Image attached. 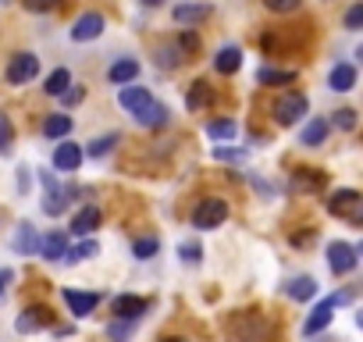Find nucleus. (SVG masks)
Instances as JSON below:
<instances>
[{"mask_svg":"<svg viewBox=\"0 0 363 342\" xmlns=\"http://www.w3.org/2000/svg\"><path fill=\"white\" fill-rule=\"evenodd\" d=\"M214 160H228V164H242L246 150H232V146H214Z\"/></svg>","mask_w":363,"mask_h":342,"instance_id":"nucleus-41","label":"nucleus"},{"mask_svg":"<svg viewBox=\"0 0 363 342\" xmlns=\"http://www.w3.org/2000/svg\"><path fill=\"white\" fill-rule=\"evenodd\" d=\"M107 79H111L114 86H128V82H135V79H139V61H135V57H121V61H114L111 72H107Z\"/></svg>","mask_w":363,"mask_h":342,"instance_id":"nucleus-17","label":"nucleus"},{"mask_svg":"<svg viewBox=\"0 0 363 342\" xmlns=\"http://www.w3.org/2000/svg\"><path fill=\"white\" fill-rule=\"evenodd\" d=\"M100 218H104V214H100V207L86 204V207L75 214V221H72V232H75V236H93V232L100 228Z\"/></svg>","mask_w":363,"mask_h":342,"instance_id":"nucleus-19","label":"nucleus"},{"mask_svg":"<svg viewBox=\"0 0 363 342\" xmlns=\"http://www.w3.org/2000/svg\"><path fill=\"white\" fill-rule=\"evenodd\" d=\"M342 303H349V292H335V296H328L324 303H317V307L310 310L306 324H303V335H320V331L331 324V317H335V307H342Z\"/></svg>","mask_w":363,"mask_h":342,"instance_id":"nucleus-1","label":"nucleus"},{"mask_svg":"<svg viewBox=\"0 0 363 342\" xmlns=\"http://www.w3.org/2000/svg\"><path fill=\"white\" fill-rule=\"evenodd\" d=\"M4 278H8V271H4V275H0V282H4ZM0 292H4V285H0Z\"/></svg>","mask_w":363,"mask_h":342,"instance_id":"nucleus-49","label":"nucleus"},{"mask_svg":"<svg viewBox=\"0 0 363 342\" xmlns=\"http://www.w3.org/2000/svg\"><path fill=\"white\" fill-rule=\"evenodd\" d=\"M292 189L296 193H317V189H324V175H320V171H313V175H310L306 167H299L296 175H292Z\"/></svg>","mask_w":363,"mask_h":342,"instance_id":"nucleus-24","label":"nucleus"},{"mask_svg":"<svg viewBox=\"0 0 363 342\" xmlns=\"http://www.w3.org/2000/svg\"><path fill=\"white\" fill-rule=\"evenodd\" d=\"M225 218H228V204H225L221 197H207V200H200L196 211H193V225H196V228H218Z\"/></svg>","mask_w":363,"mask_h":342,"instance_id":"nucleus-3","label":"nucleus"},{"mask_svg":"<svg viewBox=\"0 0 363 342\" xmlns=\"http://www.w3.org/2000/svg\"><path fill=\"white\" fill-rule=\"evenodd\" d=\"M0 4H8V0H0Z\"/></svg>","mask_w":363,"mask_h":342,"instance_id":"nucleus-52","label":"nucleus"},{"mask_svg":"<svg viewBox=\"0 0 363 342\" xmlns=\"http://www.w3.org/2000/svg\"><path fill=\"white\" fill-rule=\"evenodd\" d=\"M345 218H349V221H352V225H363V197H359V200H356V204H352V211H349V214H345Z\"/></svg>","mask_w":363,"mask_h":342,"instance_id":"nucleus-45","label":"nucleus"},{"mask_svg":"<svg viewBox=\"0 0 363 342\" xmlns=\"http://www.w3.org/2000/svg\"><path fill=\"white\" fill-rule=\"evenodd\" d=\"M207 136H211V139H232V136H235V121H232V118H218V121L207 125Z\"/></svg>","mask_w":363,"mask_h":342,"instance_id":"nucleus-32","label":"nucleus"},{"mask_svg":"<svg viewBox=\"0 0 363 342\" xmlns=\"http://www.w3.org/2000/svg\"><path fill=\"white\" fill-rule=\"evenodd\" d=\"M104 15L100 11H86V15H79L75 18V26H72V40L75 43H89V40H96L100 33H104Z\"/></svg>","mask_w":363,"mask_h":342,"instance_id":"nucleus-6","label":"nucleus"},{"mask_svg":"<svg viewBox=\"0 0 363 342\" xmlns=\"http://www.w3.org/2000/svg\"><path fill=\"white\" fill-rule=\"evenodd\" d=\"M47 324H50V310H47V307H29V310H22L18 321H15V328H18L22 335L40 331V328H47Z\"/></svg>","mask_w":363,"mask_h":342,"instance_id":"nucleus-13","label":"nucleus"},{"mask_svg":"<svg viewBox=\"0 0 363 342\" xmlns=\"http://www.w3.org/2000/svg\"><path fill=\"white\" fill-rule=\"evenodd\" d=\"M160 342H186V338H160Z\"/></svg>","mask_w":363,"mask_h":342,"instance_id":"nucleus-47","label":"nucleus"},{"mask_svg":"<svg viewBox=\"0 0 363 342\" xmlns=\"http://www.w3.org/2000/svg\"><path fill=\"white\" fill-rule=\"evenodd\" d=\"M328 86H331L335 93H349V89L356 86V68H352V65H335L331 75H328Z\"/></svg>","mask_w":363,"mask_h":342,"instance_id":"nucleus-21","label":"nucleus"},{"mask_svg":"<svg viewBox=\"0 0 363 342\" xmlns=\"http://www.w3.org/2000/svg\"><path fill=\"white\" fill-rule=\"evenodd\" d=\"M143 128H164L167 125V118H171V111H167V104H160V100H150L139 114H132Z\"/></svg>","mask_w":363,"mask_h":342,"instance_id":"nucleus-10","label":"nucleus"},{"mask_svg":"<svg viewBox=\"0 0 363 342\" xmlns=\"http://www.w3.org/2000/svg\"><path fill=\"white\" fill-rule=\"evenodd\" d=\"M331 125H335V128H342V132H352V128H356V111H349V107H342V111H335V118H331Z\"/></svg>","mask_w":363,"mask_h":342,"instance_id":"nucleus-39","label":"nucleus"},{"mask_svg":"<svg viewBox=\"0 0 363 342\" xmlns=\"http://www.w3.org/2000/svg\"><path fill=\"white\" fill-rule=\"evenodd\" d=\"M61 296H65V303H68V310H72L75 317H89V314L100 307V292H79V289H65Z\"/></svg>","mask_w":363,"mask_h":342,"instance_id":"nucleus-8","label":"nucleus"},{"mask_svg":"<svg viewBox=\"0 0 363 342\" xmlns=\"http://www.w3.org/2000/svg\"><path fill=\"white\" fill-rule=\"evenodd\" d=\"M359 200V193H352V189H338L331 200H328V211L331 214H338V218H345L349 211H352V204Z\"/></svg>","mask_w":363,"mask_h":342,"instance_id":"nucleus-28","label":"nucleus"},{"mask_svg":"<svg viewBox=\"0 0 363 342\" xmlns=\"http://www.w3.org/2000/svg\"><path fill=\"white\" fill-rule=\"evenodd\" d=\"M114 143H118L114 132H111V136H100V139H93V143L86 146V153H89V157H107V153L114 150Z\"/></svg>","mask_w":363,"mask_h":342,"instance_id":"nucleus-34","label":"nucleus"},{"mask_svg":"<svg viewBox=\"0 0 363 342\" xmlns=\"http://www.w3.org/2000/svg\"><path fill=\"white\" fill-rule=\"evenodd\" d=\"M285 292H289L296 303H306V299L317 296V282H313L310 275H299V278H292V282L285 285Z\"/></svg>","mask_w":363,"mask_h":342,"instance_id":"nucleus-23","label":"nucleus"},{"mask_svg":"<svg viewBox=\"0 0 363 342\" xmlns=\"http://www.w3.org/2000/svg\"><path fill=\"white\" fill-rule=\"evenodd\" d=\"M43 186H47V197H43V214H50V218H57L65 207H68V193L50 179V175H43Z\"/></svg>","mask_w":363,"mask_h":342,"instance_id":"nucleus-12","label":"nucleus"},{"mask_svg":"<svg viewBox=\"0 0 363 342\" xmlns=\"http://www.w3.org/2000/svg\"><path fill=\"white\" fill-rule=\"evenodd\" d=\"M22 4L29 8V11H36V15H47V11H54L61 0H22Z\"/></svg>","mask_w":363,"mask_h":342,"instance_id":"nucleus-42","label":"nucleus"},{"mask_svg":"<svg viewBox=\"0 0 363 342\" xmlns=\"http://www.w3.org/2000/svg\"><path fill=\"white\" fill-rule=\"evenodd\" d=\"M182 61H186V57L178 54V47H160V50H157V65H160V68H178Z\"/></svg>","mask_w":363,"mask_h":342,"instance_id":"nucleus-37","label":"nucleus"},{"mask_svg":"<svg viewBox=\"0 0 363 342\" xmlns=\"http://www.w3.org/2000/svg\"><path fill=\"white\" fill-rule=\"evenodd\" d=\"M356 57H359V65H363V47H359V50H356Z\"/></svg>","mask_w":363,"mask_h":342,"instance_id":"nucleus-48","label":"nucleus"},{"mask_svg":"<svg viewBox=\"0 0 363 342\" xmlns=\"http://www.w3.org/2000/svg\"><path fill=\"white\" fill-rule=\"evenodd\" d=\"M299 4H303V0H264V8L274 11V15H292Z\"/></svg>","mask_w":363,"mask_h":342,"instance_id":"nucleus-40","label":"nucleus"},{"mask_svg":"<svg viewBox=\"0 0 363 342\" xmlns=\"http://www.w3.org/2000/svg\"><path fill=\"white\" fill-rule=\"evenodd\" d=\"M139 4H143V8H160L164 0H139Z\"/></svg>","mask_w":363,"mask_h":342,"instance_id":"nucleus-46","label":"nucleus"},{"mask_svg":"<svg viewBox=\"0 0 363 342\" xmlns=\"http://www.w3.org/2000/svg\"><path fill=\"white\" fill-rule=\"evenodd\" d=\"M82 96H86V89H79V86H75V89H65V93H61V104H65V107H72V104H79Z\"/></svg>","mask_w":363,"mask_h":342,"instance_id":"nucleus-44","label":"nucleus"},{"mask_svg":"<svg viewBox=\"0 0 363 342\" xmlns=\"http://www.w3.org/2000/svg\"><path fill=\"white\" fill-rule=\"evenodd\" d=\"M328 132H331V125H328L324 118H313V121L303 128V146H320V143L328 139Z\"/></svg>","mask_w":363,"mask_h":342,"instance_id":"nucleus-27","label":"nucleus"},{"mask_svg":"<svg viewBox=\"0 0 363 342\" xmlns=\"http://www.w3.org/2000/svg\"><path fill=\"white\" fill-rule=\"evenodd\" d=\"M111 307H114V317H118V321H132V324H135V321L150 310V299H143V296H114Z\"/></svg>","mask_w":363,"mask_h":342,"instance_id":"nucleus-7","label":"nucleus"},{"mask_svg":"<svg viewBox=\"0 0 363 342\" xmlns=\"http://www.w3.org/2000/svg\"><path fill=\"white\" fill-rule=\"evenodd\" d=\"M232 331L239 342H271V324L260 314H239L232 321Z\"/></svg>","mask_w":363,"mask_h":342,"instance_id":"nucleus-2","label":"nucleus"},{"mask_svg":"<svg viewBox=\"0 0 363 342\" xmlns=\"http://www.w3.org/2000/svg\"><path fill=\"white\" fill-rule=\"evenodd\" d=\"M356 253H363V246H359V250H356Z\"/></svg>","mask_w":363,"mask_h":342,"instance_id":"nucleus-51","label":"nucleus"},{"mask_svg":"<svg viewBox=\"0 0 363 342\" xmlns=\"http://www.w3.org/2000/svg\"><path fill=\"white\" fill-rule=\"evenodd\" d=\"M178 257H182V264H200L203 260V246L193 243V239H186V243L178 246Z\"/></svg>","mask_w":363,"mask_h":342,"instance_id":"nucleus-33","label":"nucleus"},{"mask_svg":"<svg viewBox=\"0 0 363 342\" xmlns=\"http://www.w3.org/2000/svg\"><path fill=\"white\" fill-rule=\"evenodd\" d=\"M171 18H174L178 26H196V22L211 18V4H174Z\"/></svg>","mask_w":363,"mask_h":342,"instance_id":"nucleus-16","label":"nucleus"},{"mask_svg":"<svg viewBox=\"0 0 363 342\" xmlns=\"http://www.w3.org/2000/svg\"><path fill=\"white\" fill-rule=\"evenodd\" d=\"M328 264H331L335 275H349L356 267V250L349 243H331L328 246Z\"/></svg>","mask_w":363,"mask_h":342,"instance_id":"nucleus-9","label":"nucleus"},{"mask_svg":"<svg viewBox=\"0 0 363 342\" xmlns=\"http://www.w3.org/2000/svg\"><path fill=\"white\" fill-rule=\"evenodd\" d=\"M11 146H15V128L8 114H0V153H11Z\"/></svg>","mask_w":363,"mask_h":342,"instance_id":"nucleus-38","label":"nucleus"},{"mask_svg":"<svg viewBox=\"0 0 363 342\" xmlns=\"http://www.w3.org/2000/svg\"><path fill=\"white\" fill-rule=\"evenodd\" d=\"M96 253H100V243H96V239H82L79 246H72V250L65 253V264H79V260L96 257Z\"/></svg>","mask_w":363,"mask_h":342,"instance_id":"nucleus-29","label":"nucleus"},{"mask_svg":"<svg viewBox=\"0 0 363 342\" xmlns=\"http://www.w3.org/2000/svg\"><path fill=\"white\" fill-rule=\"evenodd\" d=\"M79 164H82V146L79 143H61L54 150V167L57 171H75Z\"/></svg>","mask_w":363,"mask_h":342,"instance_id":"nucleus-18","label":"nucleus"},{"mask_svg":"<svg viewBox=\"0 0 363 342\" xmlns=\"http://www.w3.org/2000/svg\"><path fill=\"white\" fill-rule=\"evenodd\" d=\"M211 104H214V89L207 82H193L189 93H186V107L189 111H207Z\"/></svg>","mask_w":363,"mask_h":342,"instance_id":"nucleus-22","label":"nucleus"},{"mask_svg":"<svg viewBox=\"0 0 363 342\" xmlns=\"http://www.w3.org/2000/svg\"><path fill=\"white\" fill-rule=\"evenodd\" d=\"M257 82L260 86H285V82H296V72H289V68H260Z\"/></svg>","mask_w":363,"mask_h":342,"instance_id":"nucleus-25","label":"nucleus"},{"mask_svg":"<svg viewBox=\"0 0 363 342\" xmlns=\"http://www.w3.org/2000/svg\"><path fill=\"white\" fill-rule=\"evenodd\" d=\"M118 100H121V107L125 111H132V114H139L150 100H153V93L146 89V86H121V93H118Z\"/></svg>","mask_w":363,"mask_h":342,"instance_id":"nucleus-14","label":"nucleus"},{"mask_svg":"<svg viewBox=\"0 0 363 342\" xmlns=\"http://www.w3.org/2000/svg\"><path fill=\"white\" fill-rule=\"evenodd\" d=\"M359 324H363V314H359Z\"/></svg>","mask_w":363,"mask_h":342,"instance_id":"nucleus-50","label":"nucleus"},{"mask_svg":"<svg viewBox=\"0 0 363 342\" xmlns=\"http://www.w3.org/2000/svg\"><path fill=\"white\" fill-rule=\"evenodd\" d=\"M65 253H68V236L65 232H47L40 239V257L43 260H65Z\"/></svg>","mask_w":363,"mask_h":342,"instance_id":"nucleus-15","label":"nucleus"},{"mask_svg":"<svg viewBox=\"0 0 363 342\" xmlns=\"http://www.w3.org/2000/svg\"><path fill=\"white\" fill-rule=\"evenodd\" d=\"M36 72H40V57L36 54H15L11 65H8V82L11 86H26V82L36 79Z\"/></svg>","mask_w":363,"mask_h":342,"instance_id":"nucleus-5","label":"nucleus"},{"mask_svg":"<svg viewBox=\"0 0 363 342\" xmlns=\"http://www.w3.org/2000/svg\"><path fill=\"white\" fill-rule=\"evenodd\" d=\"M214 68H218L221 75H235V72L242 68V50H239V47H221L218 57H214Z\"/></svg>","mask_w":363,"mask_h":342,"instance_id":"nucleus-20","label":"nucleus"},{"mask_svg":"<svg viewBox=\"0 0 363 342\" xmlns=\"http://www.w3.org/2000/svg\"><path fill=\"white\" fill-rule=\"evenodd\" d=\"M11 250L15 253H22V257H33V253H40V232H36V225H18V232H15V239H11Z\"/></svg>","mask_w":363,"mask_h":342,"instance_id":"nucleus-11","label":"nucleus"},{"mask_svg":"<svg viewBox=\"0 0 363 342\" xmlns=\"http://www.w3.org/2000/svg\"><path fill=\"white\" fill-rule=\"evenodd\" d=\"M132 328H135L132 321H111L107 324V338L111 342H128L132 338Z\"/></svg>","mask_w":363,"mask_h":342,"instance_id":"nucleus-35","label":"nucleus"},{"mask_svg":"<svg viewBox=\"0 0 363 342\" xmlns=\"http://www.w3.org/2000/svg\"><path fill=\"white\" fill-rule=\"evenodd\" d=\"M72 132V118L68 114H50L47 121H43V136L47 139H65Z\"/></svg>","mask_w":363,"mask_h":342,"instance_id":"nucleus-26","label":"nucleus"},{"mask_svg":"<svg viewBox=\"0 0 363 342\" xmlns=\"http://www.w3.org/2000/svg\"><path fill=\"white\" fill-rule=\"evenodd\" d=\"M157 250H160V239H157V236H143V239L132 243V253H135L139 260H150Z\"/></svg>","mask_w":363,"mask_h":342,"instance_id":"nucleus-31","label":"nucleus"},{"mask_svg":"<svg viewBox=\"0 0 363 342\" xmlns=\"http://www.w3.org/2000/svg\"><path fill=\"white\" fill-rule=\"evenodd\" d=\"M345 29H363V4H352L345 11Z\"/></svg>","mask_w":363,"mask_h":342,"instance_id":"nucleus-43","label":"nucleus"},{"mask_svg":"<svg viewBox=\"0 0 363 342\" xmlns=\"http://www.w3.org/2000/svg\"><path fill=\"white\" fill-rule=\"evenodd\" d=\"M200 50V36L193 33V29H182V36H178V54L186 57V54H196Z\"/></svg>","mask_w":363,"mask_h":342,"instance_id":"nucleus-36","label":"nucleus"},{"mask_svg":"<svg viewBox=\"0 0 363 342\" xmlns=\"http://www.w3.org/2000/svg\"><path fill=\"white\" fill-rule=\"evenodd\" d=\"M68 86H72V72H68V68H54V72L47 75V86H43V89H47L50 96H61Z\"/></svg>","mask_w":363,"mask_h":342,"instance_id":"nucleus-30","label":"nucleus"},{"mask_svg":"<svg viewBox=\"0 0 363 342\" xmlns=\"http://www.w3.org/2000/svg\"><path fill=\"white\" fill-rule=\"evenodd\" d=\"M306 111H310V104H306L303 93H285V96H278V104H274V121L289 128V125H296Z\"/></svg>","mask_w":363,"mask_h":342,"instance_id":"nucleus-4","label":"nucleus"}]
</instances>
